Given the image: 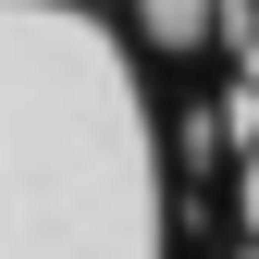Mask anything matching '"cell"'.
I'll list each match as a JSON object with an SVG mask.
<instances>
[{
    "label": "cell",
    "mask_w": 259,
    "mask_h": 259,
    "mask_svg": "<svg viewBox=\"0 0 259 259\" xmlns=\"http://www.w3.org/2000/svg\"><path fill=\"white\" fill-rule=\"evenodd\" d=\"M0 259H173L148 62L87 0H0Z\"/></svg>",
    "instance_id": "cell-1"
},
{
    "label": "cell",
    "mask_w": 259,
    "mask_h": 259,
    "mask_svg": "<svg viewBox=\"0 0 259 259\" xmlns=\"http://www.w3.org/2000/svg\"><path fill=\"white\" fill-rule=\"evenodd\" d=\"M148 37H160V50H185V37H198V0H148Z\"/></svg>",
    "instance_id": "cell-2"
}]
</instances>
